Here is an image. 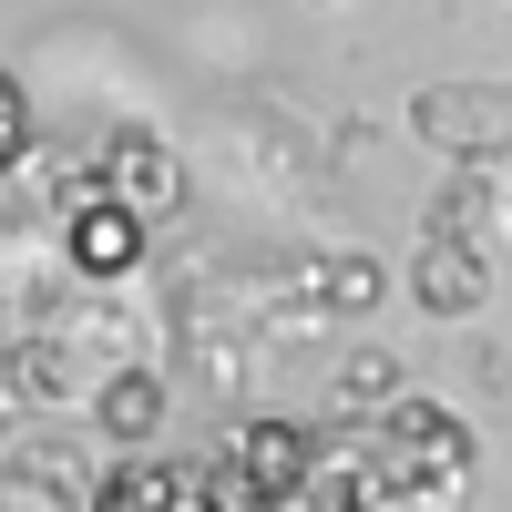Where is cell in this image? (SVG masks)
Masks as SVG:
<instances>
[{
	"instance_id": "4",
	"label": "cell",
	"mask_w": 512,
	"mask_h": 512,
	"mask_svg": "<svg viewBox=\"0 0 512 512\" xmlns=\"http://www.w3.org/2000/svg\"><path fill=\"white\" fill-rule=\"evenodd\" d=\"M144 226L123 195H72V226H62V256L82 277H123V267H144Z\"/></svg>"
},
{
	"instance_id": "9",
	"label": "cell",
	"mask_w": 512,
	"mask_h": 512,
	"mask_svg": "<svg viewBox=\"0 0 512 512\" xmlns=\"http://www.w3.org/2000/svg\"><path fill=\"white\" fill-rule=\"evenodd\" d=\"M21 154H31V103H21V82L0 72V175H11Z\"/></svg>"
},
{
	"instance_id": "7",
	"label": "cell",
	"mask_w": 512,
	"mask_h": 512,
	"mask_svg": "<svg viewBox=\"0 0 512 512\" xmlns=\"http://www.w3.org/2000/svg\"><path fill=\"white\" fill-rule=\"evenodd\" d=\"M103 185L134 205V216H164V205H175V164H164L154 134H123V144L103 154Z\"/></svg>"
},
{
	"instance_id": "3",
	"label": "cell",
	"mask_w": 512,
	"mask_h": 512,
	"mask_svg": "<svg viewBox=\"0 0 512 512\" xmlns=\"http://www.w3.org/2000/svg\"><path fill=\"white\" fill-rule=\"evenodd\" d=\"M410 123L441 154H512V93H482V82H431L410 103Z\"/></svg>"
},
{
	"instance_id": "5",
	"label": "cell",
	"mask_w": 512,
	"mask_h": 512,
	"mask_svg": "<svg viewBox=\"0 0 512 512\" xmlns=\"http://www.w3.org/2000/svg\"><path fill=\"white\" fill-rule=\"evenodd\" d=\"M185 502H195V461H164V451H123L82 492V512H185Z\"/></svg>"
},
{
	"instance_id": "2",
	"label": "cell",
	"mask_w": 512,
	"mask_h": 512,
	"mask_svg": "<svg viewBox=\"0 0 512 512\" xmlns=\"http://www.w3.org/2000/svg\"><path fill=\"white\" fill-rule=\"evenodd\" d=\"M318 431H297V420H236V431L195 461V492L216 512H297L318 482Z\"/></svg>"
},
{
	"instance_id": "6",
	"label": "cell",
	"mask_w": 512,
	"mask_h": 512,
	"mask_svg": "<svg viewBox=\"0 0 512 512\" xmlns=\"http://www.w3.org/2000/svg\"><path fill=\"white\" fill-rule=\"evenodd\" d=\"M410 287H420V308H431V318H472L482 308V246L472 236H431V246H420V267H410Z\"/></svg>"
},
{
	"instance_id": "10",
	"label": "cell",
	"mask_w": 512,
	"mask_h": 512,
	"mask_svg": "<svg viewBox=\"0 0 512 512\" xmlns=\"http://www.w3.org/2000/svg\"><path fill=\"white\" fill-rule=\"evenodd\" d=\"M502 226H512V185H502Z\"/></svg>"
},
{
	"instance_id": "8",
	"label": "cell",
	"mask_w": 512,
	"mask_h": 512,
	"mask_svg": "<svg viewBox=\"0 0 512 512\" xmlns=\"http://www.w3.org/2000/svg\"><path fill=\"white\" fill-rule=\"evenodd\" d=\"M93 420H103V441H154V420H164V379H154V369H123V379H103Z\"/></svg>"
},
{
	"instance_id": "1",
	"label": "cell",
	"mask_w": 512,
	"mask_h": 512,
	"mask_svg": "<svg viewBox=\"0 0 512 512\" xmlns=\"http://www.w3.org/2000/svg\"><path fill=\"white\" fill-rule=\"evenodd\" d=\"M472 472H482L472 420L420 400V390H400V400H379L349 441L318 451L308 502L318 512H461L472 502Z\"/></svg>"
}]
</instances>
